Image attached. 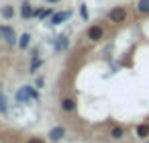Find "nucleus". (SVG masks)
I'll return each mask as SVG.
<instances>
[{
	"label": "nucleus",
	"instance_id": "obj_15",
	"mask_svg": "<svg viewBox=\"0 0 149 143\" xmlns=\"http://www.w3.org/2000/svg\"><path fill=\"white\" fill-rule=\"evenodd\" d=\"M39 66H41V61H39V59H35V61H33V70H37Z\"/></svg>",
	"mask_w": 149,
	"mask_h": 143
},
{
	"label": "nucleus",
	"instance_id": "obj_3",
	"mask_svg": "<svg viewBox=\"0 0 149 143\" xmlns=\"http://www.w3.org/2000/svg\"><path fill=\"white\" fill-rule=\"evenodd\" d=\"M35 96H37V94H35V90H31L29 86H27V88H23V90L17 94V98H19V100H29V98H35Z\"/></svg>",
	"mask_w": 149,
	"mask_h": 143
},
{
	"label": "nucleus",
	"instance_id": "obj_7",
	"mask_svg": "<svg viewBox=\"0 0 149 143\" xmlns=\"http://www.w3.org/2000/svg\"><path fill=\"white\" fill-rule=\"evenodd\" d=\"M137 10L141 15H149V0H139V2H137Z\"/></svg>",
	"mask_w": 149,
	"mask_h": 143
},
{
	"label": "nucleus",
	"instance_id": "obj_20",
	"mask_svg": "<svg viewBox=\"0 0 149 143\" xmlns=\"http://www.w3.org/2000/svg\"><path fill=\"white\" fill-rule=\"evenodd\" d=\"M145 143H149V141H145Z\"/></svg>",
	"mask_w": 149,
	"mask_h": 143
},
{
	"label": "nucleus",
	"instance_id": "obj_13",
	"mask_svg": "<svg viewBox=\"0 0 149 143\" xmlns=\"http://www.w3.org/2000/svg\"><path fill=\"white\" fill-rule=\"evenodd\" d=\"M13 15H15L13 6H4V8H2V17H4V19H10Z\"/></svg>",
	"mask_w": 149,
	"mask_h": 143
},
{
	"label": "nucleus",
	"instance_id": "obj_18",
	"mask_svg": "<svg viewBox=\"0 0 149 143\" xmlns=\"http://www.w3.org/2000/svg\"><path fill=\"white\" fill-rule=\"evenodd\" d=\"M47 2H57V0H47Z\"/></svg>",
	"mask_w": 149,
	"mask_h": 143
},
{
	"label": "nucleus",
	"instance_id": "obj_5",
	"mask_svg": "<svg viewBox=\"0 0 149 143\" xmlns=\"http://www.w3.org/2000/svg\"><path fill=\"white\" fill-rule=\"evenodd\" d=\"M0 31H2V35H4V39L8 41V43H13L17 37H15V31L10 29V27H2V29H0Z\"/></svg>",
	"mask_w": 149,
	"mask_h": 143
},
{
	"label": "nucleus",
	"instance_id": "obj_1",
	"mask_svg": "<svg viewBox=\"0 0 149 143\" xmlns=\"http://www.w3.org/2000/svg\"><path fill=\"white\" fill-rule=\"evenodd\" d=\"M110 21L112 23H125L127 21V8H123V6H114L112 10H110Z\"/></svg>",
	"mask_w": 149,
	"mask_h": 143
},
{
	"label": "nucleus",
	"instance_id": "obj_12",
	"mask_svg": "<svg viewBox=\"0 0 149 143\" xmlns=\"http://www.w3.org/2000/svg\"><path fill=\"white\" fill-rule=\"evenodd\" d=\"M21 15H23L25 19H29V17L33 15V10H31V6H29V4H23V10H21Z\"/></svg>",
	"mask_w": 149,
	"mask_h": 143
},
{
	"label": "nucleus",
	"instance_id": "obj_2",
	"mask_svg": "<svg viewBox=\"0 0 149 143\" xmlns=\"http://www.w3.org/2000/svg\"><path fill=\"white\" fill-rule=\"evenodd\" d=\"M102 35H104V31H102V27H90L88 29V39H92V41H98V39H102Z\"/></svg>",
	"mask_w": 149,
	"mask_h": 143
},
{
	"label": "nucleus",
	"instance_id": "obj_16",
	"mask_svg": "<svg viewBox=\"0 0 149 143\" xmlns=\"http://www.w3.org/2000/svg\"><path fill=\"white\" fill-rule=\"evenodd\" d=\"M0 108H4V98H2V94H0Z\"/></svg>",
	"mask_w": 149,
	"mask_h": 143
},
{
	"label": "nucleus",
	"instance_id": "obj_4",
	"mask_svg": "<svg viewBox=\"0 0 149 143\" xmlns=\"http://www.w3.org/2000/svg\"><path fill=\"white\" fill-rule=\"evenodd\" d=\"M63 135H65V129H63V127H55V129H51V133H49V137H51L53 141L61 139Z\"/></svg>",
	"mask_w": 149,
	"mask_h": 143
},
{
	"label": "nucleus",
	"instance_id": "obj_6",
	"mask_svg": "<svg viewBox=\"0 0 149 143\" xmlns=\"http://www.w3.org/2000/svg\"><path fill=\"white\" fill-rule=\"evenodd\" d=\"M68 17H70V13H57V15L51 17V25H59V23H63Z\"/></svg>",
	"mask_w": 149,
	"mask_h": 143
},
{
	"label": "nucleus",
	"instance_id": "obj_14",
	"mask_svg": "<svg viewBox=\"0 0 149 143\" xmlns=\"http://www.w3.org/2000/svg\"><path fill=\"white\" fill-rule=\"evenodd\" d=\"M29 39H31V37H29V33H25V35H23V37H21V41H19V45H21V47H23V49H25V47H27V45H29Z\"/></svg>",
	"mask_w": 149,
	"mask_h": 143
},
{
	"label": "nucleus",
	"instance_id": "obj_19",
	"mask_svg": "<svg viewBox=\"0 0 149 143\" xmlns=\"http://www.w3.org/2000/svg\"><path fill=\"white\" fill-rule=\"evenodd\" d=\"M0 39H2V31H0Z\"/></svg>",
	"mask_w": 149,
	"mask_h": 143
},
{
	"label": "nucleus",
	"instance_id": "obj_11",
	"mask_svg": "<svg viewBox=\"0 0 149 143\" xmlns=\"http://www.w3.org/2000/svg\"><path fill=\"white\" fill-rule=\"evenodd\" d=\"M74 106H76V104H74L72 98H65V100L61 102V108H63V110H74Z\"/></svg>",
	"mask_w": 149,
	"mask_h": 143
},
{
	"label": "nucleus",
	"instance_id": "obj_10",
	"mask_svg": "<svg viewBox=\"0 0 149 143\" xmlns=\"http://www.w3.org/2000/svg\"><path fill=\"white\" fill-rule=\"evenodd\" d=\"M123 135H125V131H123V127H114V129L110 131V137H112V139H120Z\"/></svg>",
	"mask_w": 149,
	"mask_h": 143
},
{
	"label": "nucleus",
	"instance_id": "obj_9",
	"mask_svg": "<svg viewBox=\"0 0 149 143\" xmlns=\"http://www.w3.org/2000/svg\"><path fill=\"white\" fill-rule=\"evenodd\" d=\"M65 47H68V39H65V37H57V41H55V49L61 51V49H65Z\"/></svg>",
	"mask_w": 149,
	"mask_h": 143
},
{
	"label": "nucleus",
	"instance_id": "obj_8",
	"mask_svg": "<svg viewBox=\"0 0 149 143\" xmlns=\"http://www.w3.org/2000/svg\"><path fill=\"white\" fill-rule=\"evenodd\" d=\"M137 137H141V139L149 137V125H139L137 127Z\"/></svg>",
	"mask_w": 149,
	"mask_h": 143
},
{
	"label": "nucleus",
	"instance_id": "obj_17",
	"mask_svg": "<svg viewBox=\"0 0 149 143\" xmlns=\"http://www.w3.org/2000/svg\"><path fill=\"white\" fill-rule=\"evenodd\" d=\"M29 143H45V141H41V139H31Z\"/></svg>",
	"mask_w": 149,
	"mask_h": 143
}]
</instances>
